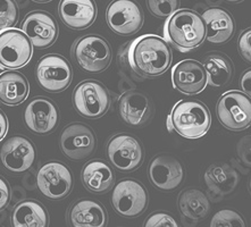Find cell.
<instances>
[{
  "label": "cell",
  "mask_w": 251,
  "mask_h": 227,
  "mask_svg": "<svg viewBox=\"0 0 251 227\" xmlns=\"http://www.w3.org/2000/svg\"><path fill=\"white\" fill-rule=\"evenodd\" d=\"M127 58L140 76L158 77L172 64V50L165 39L153 34L142 35L131 43Z\"/></svg>",
  "instance_id": "obj_1"
},
{
  "label": "cell",
  "mask_w": 251,
  "mask_h": 227,
  "mask_svg": "<svg viewBox=\"0 0 251 227\" xmlns=\"http://www.w3.org/2000/svg\"><path fill=\"white\" fill-rule=\"evenodd\" d=\"M167 19L164 26L165 40L180 51H190L205 41V22L195 10H176Z\"/></svg>",
  "instance_id": "obj_2"
},
{
  "label": "cell",
  "mask_w": 251,
  "mask_h": 227,
  "mask_svg": "<svg viewBox=\"0 0 251 227\" xmlns=\"http://www.w3.org/2000/svg\"><path fill=\"white\" fill-rule=\"evenodd\" d=\"M174 131L185 139H199L211 125L209 109L199 100H180L170 114Z\"/></svg>",
  "instance_id": "obj_3"
},
{
  "label": "cell",
  "mask_w": 251,
  "mask_h": 227,
  "mask_svg": "<svg viewBox=\"0 0 251 227\" xmlns=\"http://www.w3.org/2000/svg\"><path fill=\"white\" fill-rule=\"evenodd\" d=\"M72 56L78 67L87 73H101L112 63V49L105 39L89 34L82 37L73 45Z\"/></svg>",
  "instance_id": "obj_4"
},
{
  "label": "cell",
  "mask_w": 251,
  "mask_h": 227,
  "mask_svg": "<svg viewBox=\"0 0 251 227\" xmlns=\"http://www.w3.org/2000/svg\"><path fill=\"white\" fill-rule=\"evenodd\" d=\"M110 95L102 83L95 80L81 82L73 93L75 110L89 120L102 117L110 107Z\"/></svg>",
  "instance_id": "obj_5"
},
{
  "label": "cell",
  "mask_w": 251,
  "mask_h": 227,
  "mask_svg": "<svg viewBox=\"0 0 251 227\" xmlns=\"http://www.w3.org/2000/svg\"><path fill=\"white\" fill-rule=\"evenodd\" d=\"M216 114L221 124L231 131H243L251 124V100L246 93L225 92L218 100Z\"/></svg>",
  "instance_id": "obj_6"
},
{
  "label": "cell",
  "mask_w": 251,
  "mask_h": 227,
  "mask_svg": "<svg viewBox=\"0 0 251 227\" xmlns=\"http://www.w3.org/2000/svg\"><path fill=\"white\" fill-rule=\"evenodd\" d=\"M148 203V191L139 181L123 179L114 186L112 192V204L115 211L122 217H139L145 212Z\"/></svg>",
  "instance_id": "obj_7"
},
{
  "label": "cell",
  "mask_w": 251,
  "mask_h": 227,
  "mask_svg": "<svg viewBox=\"0 0 251 227\" xmlns=\"http://www.w3.org/2000/svg\"><path fill=\"white\" fill-rule=\"evenodd\" d=\"M33 48L30 39L19 28L0 30V68L19 70L30 62Z\"/></svg>",
  "instance_id": "obj_8"
},
{
  "label": "cell",
  "mask_w": 251,
  "mask_h": 227,
  "mask_svg": "<svg viewBox=\"0 0 251 227\" xmlns=\"http://www.w3.org/2000/svg\"><path fill=\"white\" fill-rule=\"evenodd\" d=\"M35 77L39 85L46 91L58 93L69 88L73 72L69 60L60 55L44 56L39 60L35 70Z\"/></svg>",
  "instance_id": "obj_9"
},
{
  "label": "cell",
  "mask_w": 251,
  "mask_h": 227,
  "mask_svg": "<svg viewBox=\"0 0 251 227\" xmlns=\"http://www.w3.org/2000/svg\"><path fill=\"white\" fill-rule=\"evenodd\" d=\"M107 158L118 172L130 173L142 165L145 151L134 136L116 134L107 145Z\"/></svg>",
  "instance_id": "obj_10"
},
{
  "label": "cell",
  "mask_w": 251,
  "mask_h": 227,
  "mask_svg": "<svg viewBox=\"0 0 251 227\" xmlns=\"http://www.w3.org/2000/svg\"><path fill=\"white\" fill-rule=\"evenodd\" d=\"M37 185L42 196L50 200H60L71 193L73 187V175L66 165L52 161L39 169Z\"/></svg>",
  "instance_id": "obj_11"
},
{
  "label": "cell",
  "mask_w": 251,
  "mask_h": 227,
  "mask_svg": "<svg viewBox=\"0 0 251 227\" xmlns=\"http://www.w3.org/2000/svg\"><path fill=\"white\" fill-rule=\"evenodd\" d=\"M108 26L116 34L133 35L143 24V12L134 0H114L106 12Z\"/></svg>",
  "instance_id": "obj_12"
},
{
  "label": "cell",
  "mask_w": 251,
  "mask_h": 227,
  "mask_svg": "<svg viewBox=\"0 0 251 227\" xmlns=\"http://www.w3.org/2000/svg\"><path fill=\"white\" fill-rule=\"evenodd\" d=\"M97 139L92 128L81 123L66 126L60 135V148L71 160L81 161L95 152Z\"/></svg>",
  "instance_id": "obj_13"
},
{
  "label": "cell",
  "mask_w": 251,
  "mask_h": 227,
  "mask_svg": "<svg viewBox=\"0 0 251 227\" xmlns=\"http://www.w3.org/2000/svg\"><path fill=\"white\" fill-rule=\"evenodd\" d=\"M184 167L180 160L171 154L161 153L151 160L149 178L158 190L171 192L176 190L184 181Z\"/></svg>",
  "instance_id": "obj_14"
},
{
  "label": "cell",
  "mask_w": 251,
  "mask_h": 227,
  "mask_svg": "<svg viewBox=\"0 0 251 227\" xmlns=\"http://www.w3.org/2000/svg\"><path fill=\"white\" fill-rule=\"evenodd\" d=\"M34 145L22 135L13 136L3 143L0 151V159L7 171L14 174L27 172L35 161Z\"/></svg>",
  "instance_id": "obj_15"
},
{
  "label": "cell",
  "mask_w": 251,
  "mask_h": 227,
  "mask_svg": "<svg viewBox=\"0 0 251 227\" xmlns=\"http://www.w3.org/2000/svg\"><path fill=\"white\" fill-rule=\"evenodd\" d=\"M22 31L35 48H48L58 38V25L51 14L38 10L27 14L23 21Z\"/></svg>",
  "instance_id": "obj_16"
},
{
  "label": "cell",
  "mask_w": 251,
  "mask_h": 227,
  "mask_svg": "<svg viewBox=\"0 0 251 227\" xmlns=\"http://www.w3.org/2000/svg\"><path fill=\"white\" fill-rule=\"evenodd\" d=\"M24 121L32 132L41 135L49 134L58 126V107L49 99L35 98L25 108Z\"/></svg>",
  "instance_id": "obj_17"
},
{
  "label": "cell",
  "mask_w": 251,
  "mask_h": 227,
  "mask_svg": "<svg viewBox=\"0 0 251 227\" xmlns=\"http://www.w3.org/2000/svg\"><path fill=\"white\" fill-rule=\"evenodd\" d=\"M172 83L181 93L188 96L198 95L208 84L205 67L198 60H182L172 71Z\"/></svg>",
  "instance_id": "obj_18"
},
{
  "label": "cell",
  "mask_w": 251,
  "mask_h": 227,
  "mask_svg": "<svg viewBox=\"0 0 251 227\" xmlns=\"http://www.w3.org/2000/svg\"><path fill=\"white\" fill-rule=\"evenodd\" d=\"M118 111L127 125L139 127L145 125L152 115V103L145 93L131 90L121 96L118 100Z\"/></svg>",
  "instance_id": "obj_19"
},
{
  "label": "cell",
  "mask_w": 251,
  "mask_h": 227,
  "mask_svg": "<svg viewBox=\"0 0 251 227\" xmlns=\"http://www.w3.org/2000/svg\"><path fill=\"white\" fill-rule=\"evenodd\" d=\"M58 13L66 26L81 31L91 26L98 10L95 0H60Z\"/></svg>",
  "instance_id": "obj_20"
},
{
  "label": "cell",
  "mask_w": 251,
  "mask_h": 227,
  "mask_svg": "<svg viewBox=\"0 0 251 227\" xmlns=\"http://www.w3.org/2000/svg\"><path fill=\"white\" fill-rule=\"evenodd\" d=\"M206 25L205 39L215 45H223L229 41L235 32V23L231 14L220 7H211L202 14Z\"/></svg>",
  "instance_id": "obj_21"
},
{
  "label": "cell",
  "mask_w": 251,
  "mask_h": 227,
  "mask_svg": "<svg viewBox=\"0 0 251 227\" xmlns=\"http://www.w3.org/2000/svg\"><path fill=\"white\" fill-rule=\"evenodd\" d=\"M69 223L73 227H105L108 214L101 203L91 199H81L72 204L69 210Z\"/></svg>",
  "instance_id": "obj_22"
},
{
  "label": "cell",
  "mask_w": 251,
  "mask_h": 227,
  "mask_svg": "<svg viewBox=\"0 0 251 227\" xmlns=\"http://www.w3.org/2000/svg\"><path fill=\"white\" fill-rule=\"evenodd\" d=\"M82 182L93 193H105L115 183V173L108 163L101 159L90 160L82 169Z\"/></svg>",
  "instance_id": "obj_23"
},
{
  "label": "cell",
  "mask_w": 251,
  "mask_h": 227,
  "mask_svg": "<svg viewBox=\"0 0 251 227\" xmlns=\"http://www.w3.org/2000/svg\"><path fill=\"white\" fill-rule=\"evenodd\" d=\"M30 93V85L23 74L10 70L0 74V103L16 106L24 102Z\"/></svg>",
  "instance_id": "obj_24"
},
{
  "label": "cell",
  "mask_w": 251,
  "mask_h": 227,
  "mask_svg": "<svg viewBox=\"0 0 251 227\" xmlns=\"http://www.w3.org/2000/svg\"><path fill=\"white\" fill-rule=\"evenodd\" d=\"M205 181L209 192L222 199L234 191L239 183V175L229 165H211L205 174Z\"/></svg>",
  "instance_id": "obj_25"
},
{
  "label": "cell",
  "mask_w": 251,
  "mask_h": 227,
  "mask_svg": "<svg viewBox=\"0 0 251 227\" xmlns=\"http://www.w3.org/2000/svg\"><path fill=\"white\" fill-rule=\"evenodd\" d=\"M12 224L14 227H46L49 225L48 211L39 201H21L14 208Z\"/></svg>",
  "instance_id": "obj_26"
},
{
  "label": "cell",
  "mask_w": 251,
  "mask_h": 227,
  "mask_svg": "<svg viewBox=\"0 0 251 227\" xmlns=\"http://www.w3.org/2000/svg\"><path fill=\"white\" fill-rule=\"evenodd\" d=\"M178 209L185 218L199 221L209 214L210 202L207 196L197 189L182 191L178 197Z\"/></svg>",
  "instance_id": "obj_27"
},
{
  "label": "cell",
  "mask_w": 251,
  "mask_h": 227,
  "mask_svg": "<svg viewBox=\"0 0 251 227\" xmlns=\"http://www.w3.org/2000/svg\"><path fill=\"white\" fill-rule=\"evenodd\" d=\"M207 73V83L214 88H221L231 82L233 77V64L222 53H211L203 60Z\"/></svg>",
  "instance_id": "obj_28"
},
{
  "label": "cell",
  "mask_w": 251,
  "mask_h": 227,
  "mask_svg": "<svg viewBox=\"0 0 251 227\" xmlns=\"http://www.w3.org/2000/svg\"><path fill=\"white\" fill-rule=\"evenodd\" d=\"M19 16V6L15 0H0V30L15 26Z\"/></svg>",
  "instance_id": "obj_29"
},
{
  "label": "cell",
  "mask_w": 251,
  "mask_h": 227,
  "mask_svg": "<svg viewBox=\"0 0 251 227\" xmlns=\"http://www.w3.org/2000/svg\"><path fill=\"white\" fill-rule=\"evenodd\" d=\"M211 227H246L245 219L239 212L231 209H224L214 216L210 223Z\"/></svg>",
  "instance_id": "obj_30"
},
{
  "label": "cell",
  "mask_w": 251,
  "mask_h": 227,
  "mask_svg": "<svg viewBox=\"0 0 251 227\" xmlns=\"http://www.w3.org/2000/svg\"><path fill=\"white\" fill-rule=\"evenodd\" d=\"M150 13L159 19H167L180 7V0H147Z\"/></svg>",
  "instance_id": "obj_31"
},
{
  "label": "cell",
  "mask_w": 251,
  "mask_h": 227,
  "mask_svg": "<svg viewBox=\"0 0 251 227\" xmlns=\"http://www.w3.org/2000/svg\"><path fill=\"white\" fill-rule=\"evenodd\" d=\"M177 223L167 212H153L145 222V227H177Z\"/></svg>",
  "instance_id": "obj_32"
},
{
  "label": "cell",
  "mask_w": 251,
  "mask_h": 227,
  "mask_svg": "<svg viewBox=\"0 0 251 227\" xmlns=\"http://www.w3.org/2000/svg\"><path fill=\"white\" fill-rule=\"evenodd\" d=\"M250 39H251V30H245L239 38V51L243 57L246 62H251V46H250Z\"/></svg>",
  "instance_id": "obj_33"
},
{
  "label": "cell",
  "mask_w": 251,
  "mask_h": 227,
  "mask_svg": "<svg viewBox=\"0 0 251 227\" xmlns=\"http://www.w3.org/2000/svg\"><path fill=\"white\" fill-rule=\"evenodd\" d=\"M10 202V187L8 182L0 176V211L6 209Z\"/></svg>",
  "instance_id": "obj_34"
},
{
  "label": "cell",
  "mask_w": 251,
  "mask_h": 227,
  "mask_svg": "<svg viewBox=\"0 0 251 227\" xmlns=\"http://www.w3.org/2000/svg\"><path fill=\"white\" fill-rule=\"evenodd\" d=\"M7 131H8V120L5 113L0 109V141L5 138Z\"/></svg>",
  "instance_id": "obj_35"
},
{
  "label": "cell",
  "mask_w": 251,
  "mask_h": 227,
  "mask_svg": "<svg viewBox=\"0 0 251 227\" xmlns=\"http://www.w3.org/2000/svg\"><path fill=\"white\" fill-rule=\"evenodd\" d=\"M250 81H251V72L248 70L245 72V74L242 75L241 77V86L242 89L245 90L246 95H248L250 97Z\"/></svg>",
  "instance_id": "obj_36"
},
{
  "label": "cell",
  "mask_w": 251,
  "mask_h": 227,
  "mask_svg": "<svg viewBox=\"0 0 251 227\" xmlns=\"http://www.w3.org/2000/svg\"><path fill=\"white\" fill-rule=\"evenodd\" d=\"M166 127H167V129H168V132H171V133L175 132V131H174V126H173V123H172V120H171L170 115H168L167 121H166Z\"/></svg>",
  "instance_id": "obj_37"
},
{
  "label": "cell",
  "mask_w": 251,
  "mask_h": 227,
  "mask_svg": "<svg viewBox=\"0 0 251 227\" xmlns=\"http://www.w3.org/2000/svg\"><path fill=\"white\" fill-rule=\"evenodd\" d=\"M32 1H34V2H38V3H46V2H49V1H51V0H32Z\"/></svg>",
  "instance_id": "obj_38"
},
{
  "label": "cell",
  "mask_w": 251,
  "mask_h": 227,
  "mask_svg": "<svg viewBox=\"0 0 251 227\" xmlns=\"http://www.w3.org/2000/svg\"><path fill=\"white\" fill-rule=\"evenodd\" d=\"M225 1H231V2H239V1H242V0H225Z\"/></svg>",
  "instance_id": "obj_39"
}]
</instances>
